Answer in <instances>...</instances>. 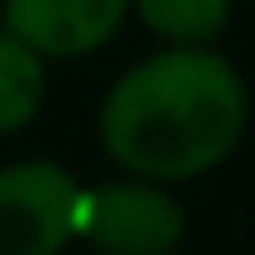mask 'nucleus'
Wrapping results in <instances>:
<instances>
[{
	"mask_svg": "<svg viewBox=\"0 0 255 255\" xmlns=\"http://www.w3.org/2000/svg\"><path fill=\"white\" fill-rule=\"evenodd\" d=\"M250 125V85L215 45H165L125 65L95 115L100 150L160 185L220 170Z\"/></svg>",
	"mask_w": 255,
	"mask_h": 255,
	"instance_id": "f257e3e1",
	"label": "nucleus"
},
{
	"mask_svg": "<svg viewBox=\"0 0 255 255\" xmlns=\"http://www.w3.org/2000/svg\"><path fill=\"white\" fill-rule=\"evenodd\" d=\"M85 185L60 160L0 165V255H60L80 240Z\"/></svg>",
	"mask_w": 255,
	"mask_h": 255,
	"instance_id": "f03ea898",
	"label": "nucleus"
},
{
	"mask_svg": "<svg viewBox=\"0 0 255 255\" xmlns=\"http://www.w3.org/2000/svg\"><path fill=\"white\" fill-rule=\"evenodd\" d=\"M185 205L170 185L145 175H120L85 190L80 205V240L100 255H175L185 245Z\"/></svg>",
	"mask_w": 255,
	"mask_h": 255,
	"instance_id": "7ed1b4c3",
	"label": "nucleus"
},
{
	"mask_svg": "<svg viewBox=\"0 0 255 255\" xmlns=\"http://www.w3.org/2000/svg\"><path fill=\"white\" fill-rule=\"evenodd\" d=\"M135 15V0H5L0 25L45 60H85L105 50Z\"/></svg>",
	"mask_w": 255,
	"mask_h": 255,
	"instance_id": "20e7f679",
	"label": "nucleus"
},
{
	"mask_svg": "<svg viewBox=\"0 0 255 255\" xmlns=\"http://www.w3.org/2000/svg\"><path fill=\"white\" fill-rule=\"evenodd\" d=\"M45 110V55L0 25V135H20Z\"/></svg>",
	"mask_w": 255,
	"mask_h": 255,
	"instance_id": "39448f33",
	"label": "nucleus"
},
{
	"mask_svg": "<svg viewBox=\"0 0 255 255\" xmlns=\"http://www.w3.org/2000/svg\"><path fill=\"white\" fill-rule=\"evenodd\" d=\"M235 0H135V20L160 45H215L230 30Z\"/></svg>",
	"mask_w": 255,
	"mask_h": 255,
	"instance_id": "423d86ee",
	"label": "nucleus"
}]
</instances>
